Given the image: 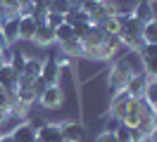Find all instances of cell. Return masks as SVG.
<instances>
[{"label": "cell", "instance_id": "cell-23", "mask_svg": "<svg viewBox=\"0 0 157 142\" xmlns=\"http://www.w3.org/2000/svg\"><path fill=\"white\" fill-rule=\"evenodd\" d=\"M69 9H71V7H69L67 0H50V5H48V12H50V14H62V17H64Z\"/></svg>", "mask_w": 157, "mask_h": 142}, {"label": "cell", "instance_id": "cell-25", "mask_svg": "<svg viewBox=\"0 0 157 142\" xmlns=\"http://www.w3.org/2000/svg\"><path fill=\"white\" fill-rule=\"evenodd\" d=\"M143 97H145V102H150V104H157V81H155V78H150V81H147Z\"/></svg>", "mask_w": 157, "mask_h": 142}, {"label": "cell", "instance_id": "cell-38", "mask_svg": "<svg viewBox=\"0 0 157 142\" xmlns=\"http://www.w3.org/2000/svg\"><path fill=\"white\" fill-rule=\"evenodd\" d=\"M152 109H155V121H157V104H152Z\"/></svg>", "mask_w": 157, "mask_h": 142}, {"label": "cell", "instance_id": "cell-28", "mask_svg": "<svg viewBox=\"0 0 157 142\" xmlns=\"http://www.w3.org/2000/svg\"><path fill=\"white\" fill-rule=\"evenodd\" d=\"M88 31H90V21H83V24H76V26H74V36H76L78 40H83Z\"/></svg>", "mask_w": 157, "mask_h": 142}, {"label": "cell", "instance_id": "cell-26", "mask_svg": "<svg viewBox=\"0 0 157 142\" xmlns=\"http://www.w3.org/2000/svg\"><path fill=\"white\" fill-rule=\"evenodd\" d=\"M45 88H48V83H45V81H43V78H33V83H31V90H33V95H36V97H40V95L45 93Z\"/></svg>", "mask_w": 157, "mask_h": 142}, {"label": "cell", "instance_id": "cell-27", "mask_svg": "<svg viewBox=\"0 0 157 142\" xmlns=\"http://www.w3.org/2000/svg\"><path fill=\"white\" fill-rule=\"evenodd\" d=\"M114 135H117V142H131V130H128L124 123L114 130Z\"/></svg>", "mask_w": 157, "mask_h": 142}, {"label": "cell", "instance_id": "cell-34", "mask_svg": "<svg viewBox=\"0 0 157 142\" xmlns=\"http://www.w3.org/2000/svg\"><path fill=\"white\" fill-rule=\"evenodd\" d=\"M10 114H12V109H0V126L7 121V116H10Z\"/></svg>", "mask_w": 157, "mask_h": 142}, {"label": "cell", "instance_id": "cell-12", "mask_svg": "<svg viewBox=\"0 0 157 142\" xmlns=\"http://www.w3.org/2000/svg\"><path fill=\"white\" fill-rule=\"evenodd\" d=\"M31 43H36V45H40V47H48V45H52V43H57V40H55V28L50 26V24H38V31H36V36H33Z\"/></svg>", "mask_w": 157, "mask_h": 142}, {"label": "cell", "instance_id": "cell-15", "mask_svg": "<svg viewBox=\"0 0 157 142\" xmlns=\"http://www.w3.org/2000/svg\"><path fill=\"white\" fill-rule=\"evenodd\" d=\"M59 52L67 55V57H71V59L83 57V43H81L78 38H69V40H64V43H59Z\"/></svg>", "mask_w": 157, "mask_h": 142}, {"label": "cell", "instance_id": "cell-21", "mask_svg": "<svg viewBox=\"0 0 157 142\" xmlns=\"http://www.w3.org/2000/svg\"><path fill=\"white\" fill-rule=\"evenodd\" d=\"M83 21H90L83 9H69L64 14V24H69V26H76V24H83Z\"/></svg>", "mask_w": 157, "mask_h": 142}, {"label": "cell", "instance_id": "cell-41", "mask_svg": "<svg viewBox=\"0 0 157 142\" xmlns=\"http://www.w3.org/2000/svg\"><path fill=\"white\" fill-rule=\"evenodd\" d=\"M33 142H38V140H33Z\"/></svg>", "mask_w": 157, "mask_h": 142}, {"label": "cell", "instance_id": "cell-16", "mask_svg": "<svg viewBox=\"0 0 157 142\" xmlns=\"http://www.w3.org/2000/svg\"><path fill=\"white\" fill-rule=\"evenodd\" d=\"M86 47H90V45H102L105 43V31L100 28V24H90V31L86 33V38L81 40Z\"/></svg>", "mask_w": 157, "mask_h": 142}, {"label": "cell", "instance_id": "cell-8", "mask_svg": "<svg viewBox=\"0 0 157 142\" xmlns=\"http://www.w3.org/2000/svg\"><path fill=\"white\" fill-rule=\"evenodd\" d=\"M83 59H88V62H109V59H114V55L107 50L105 43L102 45H90V47L83 45Z\"/></svg>", "mask_w": 157, "mask_h": 142}, {"label": "cell", "instance_id": "cell-32", "mask_svg": "<svg viewBox=\"0 0 157 142\" xmlns=\"http://www.w3.org/2000/svg\"><path fill=\"white\" fill-rule=\"evenodd\" d=\"M10 17H12V14H10V12H7V7H5V5L0 2V24H2L5 19H10Z\"/></svg>", "mask_w": 157, "mask_h": 142}, {"label": "cell", "instance_id": "cell-14", "mask_svg": "<svg viewBox=\"0 0 157 142\" xmlns=\"http://www.w3.org/2000/svg\"><path fill=\"white\" fill-rule=\"evenodd\" d=\"M133 17H136L138 21H143V24L152 21V19H155V5L147 2V0H138L136 5H133Z\"/></svg>", "mask_w": 157, "mask_h": 142}, {"label": "cell", "instance_id": "cell-24", "mask_svg": "<svg viewBox=\"0 0 157 142\" xmlns=\"http://www.w3.org/2000/svg\"><path fill=\"white\" fill-rule=\"evenodd\" d=\"M143 59V71L147 74V78L157 81V57H140Z\"/></svg>", "mask_w": 157, "mask_h": 142}, {"label": "cell", "instance_id": "cell-2", "mask_svg": "<svg viewBox=\"0 0 157 142\" xmlns=\"http://www.w3.org/2000/svg\"><path fill=\"white\" fill-rule=\"evenodd\" d=\"M62 142H86L88 140V128L81 121H59Z\"/></svg>", "mask_w": 157, "mask_h": 142}, {"label": "cell", "instance_id": "cell-17", "mask_svg": "<svg viewBox=\"0 0 157 142\" xmlns=\"http://www.w3.org/2000/svg\"><path fill=\"white\" fill-rule=\"evenodd\" d=\"M100 28L105 31V36H119L121 33V19L119 17H107L100 21Z\"/></svg>", "mask_w": 157, "mask_h": 142}, {"label": "cell", "instance_id": "cell-9", "mask_svg": "<svg viewBox=\"0 0 157 142\" xmlns=\"http://www.w3.org/2000/svg\"><path fill=\"white\" fill-rule=\"evenodd\" d=\"M36 31H38V21L31 17V14H21L19 17V40L31 43L33 36H36Z\"/></svg>", "mask_w": 157, "mask_h": 142}, {"label": "cell", "instance_id": "cell-20", "mask_svg": "<svg viewBox=\"0 0 157 142\" xmlns=\"http://www.w3.org/2000/svg\"><path fill=\"white\" fill-rule=\"evenodd\" d=\"M143 40L145 45H157V17L143 26Z\"/></svg>", "mask_w": 157, "mask_h": 142}, {"label": "cell", "instance_id": "cell-40", "mask_svg": "<svg viewBox=\"0 0 157 142\" xmlns=\"http://www.w3.org/2000/svg\"><path fill=\"white\" fill-rule=\"evenodd\" d=\"M90 2H98V0H90Z\"/></svg>", "mask_w": 157, "mask_h": 142}, {"label": "cell", "instance_id": "cell-39", "mask_svg": "<svg viewBox=\"0 0 157 142\" xmlns=\"http://www.w3.org/2000/svg\"><path fill=\"white\" fill-rule=\"evenodd\" d=\"M147 2H152V5H155V2H157V0H147Z\"/></svg>", "mask_w": 157, "mask_h": 142}, {"label": "cell", "instance_id": "cell-10", "mask_svg": "<svg viewBox=\"0 0 157 142\" xmlns=\"http://www.w3.org/2000/svg\"><path fill=\"white\" fill-rule=\"evenodd\" d=\"M147 81H150V78H147L145 71H136V74L128 78V83H126V88H124V90H128V93L133 95V97H143Z\"/></svg>", "mask_w": 157, "mask_h": 142}, {"label": "cell", "instance_id": "cell-13", "mask_svg": "<svg viewBox=\"0 0 157 142\" xmlns=\"http://www.w3.org/2000/svg\"><path fill=\"white\" fill-rule=\"evenodd\" d=\"M0 88L7 90V93H14L17 90V74L12 71V66L5 62L0 64Z\"/></svg>", "mask_w": 157, "mask_h": 142}, {"label": "cell", "instance_id": "cell-3", "mask_svg": "<svg viewBox=\"0 0 157 142\" xmlns=\"http://www.w3.org/2000/svg\"><path fill=\"white\" fill-rule=\"evenodd\" d=\"M38 102H40L43 109L55 111V109H59V107L64 104V93H62V88H59V85H48V88H45V93L38 97Z\"/></svg>", "mask_w": 157, "mask_h": 142}, {"label": "cell", "instance_id": "cell-35", "mask_svg": "<svg viewBox=\"0 0 157 142\" xmlns=\"http://www.w3.org/2000/svg\"><path fill=\"white\" fill-rule=\"evenodd\" d=\"M147 142H157V123H155V128L150 130V135H147Z\"/></svg>", "mask_w": 157, "mask_h": 142}, {"label": "cell", "instance_id": "cell-7", "mask_svg": "<svg viewBox=\"0 0 157 142\" xmlns=\"http://www.w3.org/2000/svg\"><path fill=\"white\" fill-rule=\"evenodd\" d=\"M36 140L38 142H62V130H59V123L48 121L43 128L36 130Z\"/></svg>", "mask_w": 157, "mask_h": 142}, {"label": "cell", "instance_id": "cell-1", "mask_svg": "<svg viewBox=\"0 0 157 142\" xmlns=\"http://www.w3.org/2000/svg\"><path fill=\"white\" fill-rule=\"evenodd\" d=\"M136 71H143V66L140 64H133V57L131 52H126V57H119L114 64L107 69V85L112 93H117V90H124L128 83V78L136 74Z\"/></svg>", "mask_w": 157, "mask_h": 142}, {"label": "cell", "instance_id": "cell-5", "mask_svg": "<svg viewBox=\"0 0 157 142\" xmlns=\"http://www.w3.org/2000/svg\"><path fill=\"white\" fill-rule=\"evenodd\" d=\"M40 78L48 85H59V78H62V69L55 59H43V66H40Z\"/></svg>", "mask_w": 157, "mask_h": 142}, {"label": "cell", "instance_id": "cell-18", "mask_svg": "<svg viewBox=\"0 0 157 142\" xmlns=\"http://www.w3.org/2000/svg\"><path fill=\"white\" fill-rule=\"evenodd\" d=\"M7 64L12 66V71L19 76L21 71H24V64H26V55L21 52V50H12V55H10V59H7Z\"/></svg>", "mask_w": 157, "mask_h": 142}, {"label": "cell", "instance_id": "cell-30", "mask_svg": "<svg viewBox=\"0 0 157 142\" xmlns=\"http://www.w3.org/2000/svg\"><path fill=\"white\" fill-rule=\"evenodd\" d=\"M0 2L7 7L10 14H19V0H0Z\"/></svg>", "mask_w": 157, "mask_h": 142}, {"label": "cell", "instance_id": "cell-33", "mask_svg": "<svg viewBox=\"0 0 157 142\" xmlns=\"http://www.w3.org/2000/svg\"><path fill=\"white\" fill-rule=\"evenodd\" d=\"M67 2H69V7H71V9H81L86 0H67Z\"/></svg>", "mask_w": 157, "mask_h": 142}, {"label": "cell", "instance_id": "cell-36", "mask_svg": "<svg viewBox=\"0 0 157 142\" xmlns=\"http://www.w3.org/2000/svg\"><path fill=\"white\" fill-rule=\"evenodd\" d=\"M0 142H14L12 133H5V135H0Z\"/></svg>", "mask_w": 157, "mask_h": 142}, {"label": "cell", "instance_id": "cell-11", "mask_svg": "<svg viewBox=\"0 0 157 142\" xmlns=\"http://www.w3.org/2000/svg\"><path fill=\"white\" fill-rule=\"evenodd\" d=\"M12 137H14V142H33L36 140V128L29 121H19L12 130Z\"/></svg>", "mask_w": 157, "mask_h": 142}, {"label": "cell", "instance_id": "cell-37", "mask_svg": "<svg viewBox=\"0 0 157 142\" xmlns=\"http://www.w3.org/2000/svg\"><path fill=\"white\" fill-rule=\"evenodd\" d=\"M7 40H5V36H2V31H0V50H7Z\"/></svg>", "mask_w": 157, "mask_h": 142}, {"label": "cell", "instance_id": "cell-6", "mask_svg": "<svg viewBox=\"0 0 157 142\" xmlns=\"http://www.w3.org/2000/svg\"><path fill=\"white\" fill-rule=\"evenodd\" d=\"M0 31H2L5 40H7V45L12 47L19 40V14H12L10 19H5V21L0 24Z\"/></svg>", "mask_w": 157, "mask_h": 142}, {"label": "cell", "instance_id": "cell-29", "mask_svg": "<svg viewBox=\"0 0 157 142\" xmlns=\"http://www.w3.org/2000/svg\"><path fill=\"white\" fill-rule=\"evenodd\" d=\"M45 24H50L52 28H57L59 24H64V17H62V14H50V12H48V19H45Z\"/></svg>", "mask_w": 157, "mask_h": 142}, {"label": "cell", "instance_id": "cell-4", "mask_svg": "<svg viewBox=\"0 0 157 142\" xmlns=\"http://www.w3.org/2000/svg\"><path fill=\"white\" fill-rule=\"evenodd\" d=\"M133 100V95L128 93V90H117V93H112V97H109L107 102V111L112 114V116H117V118H121V114H124V109H126V104Z\"/></svg>", "mask_w": 157, "mask_h": 142}, {"label": "cell", "instance_id": "cell-22", "mask_svg": "<svg viewBox=\"0 0 157 142\" xmlns=\"http://www.w3.org/2000/svg\"><path fill=\"white\" fill-rule=\"evenodd\" d=\"M69 38H76L74 36V26L59 24V26L55 28V40H57V43H64V40H69Z\"/></svg>", "mask_w": 157, "mask_h": 142}, {"label": "cell", "instance_id": "cell-19", "mask_svg": "<svg viewBox=\"0 0 157 142\" xmlns=\"http://www.w3.org/2000/svg\"><path fill=\"white\" fill-rule=\"evenodd\" d=\"M40 66H43L40 59H36V57H26V64H24V71H21V74L29 76L31 81H33V78H38V76H40Z\"/></svg>", "mask_w": 157, "mask_h": 142}, {"label": "cell", "instance_id": "cell-31", "mask_svg": "<svg viewBox=\"0 0 157 142\" xmlns=\"http://www.w3.org/2000/svg\"><path fill=\"white\" fill-rule=\"evenodd\" d=\"M95 142H117V135L109 133V130H102L98 137H95Z\"/></svg>", "mask_w": 157, "mask_h": 142}]
</instances>
